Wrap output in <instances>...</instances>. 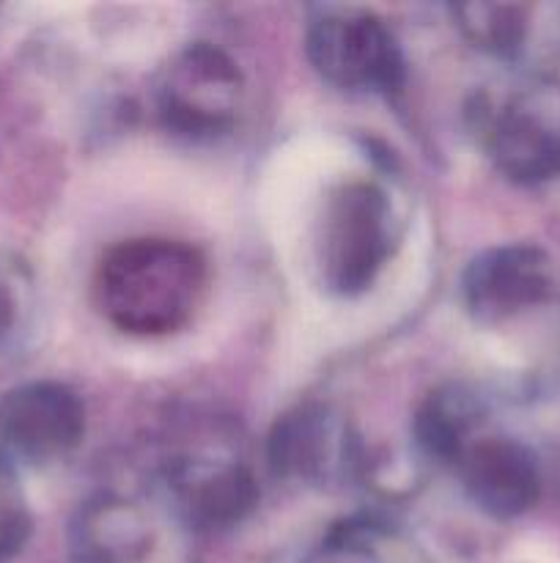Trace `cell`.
Returning <instances> with one entry per match:
<instances>
[{
  "label": "cell",
  "instance_id": "1",
  "mask_svg": "<svg viewBox=\"0 0 560 563\" xmlns=\"http://www.w3.org/2000/svg\"><path fill=\"white\" fill-rule=\"evenodd\" d=\"M209 264L195 245L135 236L110 247L93 273V302L104 322L137 339L184 328L201 308Z\"/></svg>",
  "mask_w": 560,
  "mask_h": 563
},
{
  "label": "cell",
  "instance_id": "2",
  "mask_svg": "<svg viewBox=\"0 0 560 563\" xmlns=\"http://www.w3.org/2000/svg\"><path fill=\"white\" fill-rule=\"evenodd\" d=\"M401 240L393 198L379 181L349 179L329 192L318 231V267L333 295L371 289Z\"/></svg>",
  "mask_w": 560,
  "mask_h": 563
},
{
  "label": "cell",
  "instance_id": "3",
  "mask_svg": "<svg viewBox=\"0 0 560 563\" xmlns=\"http://www.w3.org/2000/svg\"><path fill=\"white\" fill-rule=\"evenodd\" d=\"M472 126L500 174L514 181H541L560 174V91L544 80L514 86L470 110Z\"/></svg>",
  "mask_w": 560,
  "mask_h": 563
},
{
  "label": "cell",
  "instance_id": "4",
  "mask_svg": "<svg viewBox=\"0 0 560 563\" xmlns=\"http://www.w3.org/2000/svg\"><path fill=\"white\" fill-rule=\"evenodd\" d=\"M313 69L346 91L390 93L404 82V53L393 27L357 5H322L305 25Z\"/></svg>",
  "mask_w": 560,
  "mask_h": 563
},
{
  "label": "cell",
  "instance_id": "5",
  "mask_svg": "<svg viewBox=\"0 0 560 563\" xmlns=\"http://www.w3.org/2000/svg\"><path fill=\"white\" fill-rule=\"evenodd\" d=\"M245 102L239 64L212 42H192L163 66L154 86L157 115L173 135L212 141L234 130Z\"/></svg>",
  "mask_w": 560,
  "mask_h": 563
},
{
  "label": "cell",
  "instance_id": "6",
  "mask_svg": "<svg viewBox=\"0 0 560 563\" xmlns=\"http://www.w3.org/2000/svg\"><path fill=\"white\" fill-rule=\"evenodd\" d=\"M86 407L75 388L33 379L0 396V443L25 462H58L80 445Z\"/></svg>",
  "mask_w": 560,
  "mask_h": 563
},
{
  "label": "cell",
  "instance_id": "7",
  "mask_svg": "<svg viewBox=\"0 0 560 563\" xmlns=\"http://www.w3.org/2000/svg\"><path fill=\"white\" fill-rule=\"evenodd\" d=\"M267 456L275 476L313 484L346 476L362 462L349 423L316 401L296 405L275 421Z\"/></svg>",
  "mask_w": 560,
  "mask_h": 563
},
{
  "label": "cell",
  "instance_id": "8",
  "mask_svg": "<svg viewBox=\"0 0 560 563\" xmlns=\"http://www.w3.org/2000/svg\"><path fill=\"white\" fill-rule=\"evenodd\" d=\"M549 258L533 245H500L478 253L461 275V300L478 324H500L547 300Z\"/></svg>",
  "mask_w": 560,
  "mask_h": 563
},
{
  "label": "cell",
  "instance_id": "9",
  "mask_svg": "<svg viewBox=\"0 0 560 563\" xmlns=\"http://www.w3.org/2000/svg\"><path fill=\"white\" fill-rule=\"evenodd\" d=\"M181 517L201 531L234 528L258 506V484L242 462L187 456L168 467Z\"/></svg>",
  "mask_w": 560,
  "mask_h": 563
},
{
  "label": "cell",
  "instance_id": "10",
  "mask_svg": "<svg viewBox=\"0 0 560 563\" xmlns=\"http://www.w3.org/2000/svg\"><path fill=\"white\" fill-rule=\"evenodd\" d=\"M467 498L489 517L511 520L538 500L541 478L530 451L508 438H478L456 462Z\"/></svg>",
  "mask_w": 560,
  "mask_h": 563
},
{
  "label": "cell",
  "instance_id": "11",
  "mask_svg": "<svg viewBox=\"0 0 560 563\" xmlns=\"http://www.w3.org/2000/svg\"><path fill=\"white\" fill-rule=\"evenodd\" d=\"M154 528L146 511L121 495H93L69 522L75 563H141L152 553Z\"/></svg>",
  "mask_w": 560,
  "mask_h": 563
},
{
  "label": "cell",
  "instance_id": "12",
  "mask_svg": "<svg viewBox=\"0 0 560 563\" xmlns=\"http://www.w3.org/2000/svg\"><path fill=\"white\" fill-rule=\"evenodd\" d=\"M483 405L467 385L448 383L434 388L417 405L412 418V438L428 460L456 465L481 427Z\"/></svg>",
  "mask_w": 560,
  "mask_h": 563
},
{
  "label": "cell",
  "instance_id": "13",
  "mask_svg": "<svg viewBox=\"0 0 560 563\" xmlns=\"http://www.w3.org/2000/svg\"><path fill=\"white\" fill-rule=\"evenodd\" d=\"M453 16L475 47L494 55H511L525 38V11L505 3H464L453 5Z\"/></svg>",
  "mask_w": 560,
  "mask_h": 563
},
{
  "label": "cell",
  "instance_id": "14",
  "mask_svg": "<svg viewBox=\"0 0 560 563\" xmlns=\"http://www.w3.org/2000/svg\"><path fill=\"white\" fill-rule=\"evenodd\" d=\"M33 311L31 267L14 253H0V344L14 339Z\"/></svg>",
  "mask_w": 560,
  "mask_h": 563
},
{
  "label": "cell",
  "instance_id": "15",
  "mask_svg": "<svg viewBox=\"0 0 560 563\" xmlns=\"http://www.w3.org/2000/svg\"><path fill=\"white\" fill-rule=\"evenodd\" d=\"M33 517L20 476L5 454H0V561L25 548Z\"/></svg>",
  "mask_w": 560,
  "mask_h": 563
}]
</instances>
